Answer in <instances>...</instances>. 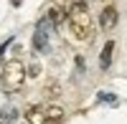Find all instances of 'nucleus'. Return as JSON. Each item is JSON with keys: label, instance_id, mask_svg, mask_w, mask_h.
Segmentation results:
<instances>
[{"label": "nucleus", "instance_id": "f257e3e1", "mask_svg": "<svg viewBox=\"0 0 127 124\" xmlns=\"http://www.w3.org/2000/svg\"><path fill=\"white\" fill-rule=\"evenodd\" d=\"M66 20H69V30L71 38L79 43H92L94 41V23L87 8V0H74L66 10Z\"/></svg>", "mask_w": 127, "mask_h": 124}, {"label": "nucleus", "instance_id": "f03ea898", "mask_svg": "<svg viewBox=\"0 0 127 124\" xmlns=\"http://www.w3.org/2000/svg\"><path fill=\"white\" fill-rule=\"evenodd\" d=\"M23 84H26V66H23V61H18V58L5 61L3 74H0V86H3L8 94H15V91L23 89Z\"/></svg>", "mask_w": 127, "mask_h": 124}, {"label": "nucleus", "instance_id": "7ed1b4c3", "mask_svg": "<svg viewBox=\"0 0 127 124\" xmlns=\"http://www.w3.org/2000/svg\"><path fill=\"white\" fill-rule=\"evenodd\" d=\"M117 20H120V13H117V8H114V5H104V8H102V15H99V25H102V30H104V33L114 30Z\"/></svg>", "mask_w": 127, "mask_h": 124}, {"label": "nucleus", "instance_id": "20e7f679", "mask_svg": "<svg viewBox=\"0 0 127 124\" xmlns=\"http://www.w3.org/2000/svg\"><path fill=\"white\" fill-rule=\"evenodd\" d=\"M48 28H51V23L46 20V15L38 20V25H36V33H33V48L36 51H43L46 48V43H48Z\"/></svg>", "mask_w": 127, "mask_h": 124}, {"label": "nucleus", "instance_id": "39448f33", "mask_svg": "<svg viewBox=\"0 0 127 124\" xmlns=\"http://www.w3.org/2000/svg\"><path fill=\"white\" fill-rule=\"evenodd\" d=\"M43 124H64V109L61 106H46L43 109Z\"/></svg>", "mask_w": 127, "mask_h": 124}, {"label": "nucleus", "instance_id": "423d86ee", "mask_svg": "<svg viewBox=\"0 0 127 124\" xmlns=\"http://www.w3.org/2000/svg\"><path fill=\"white\" fill-rule=\"evenodd\" d=\"M64 18H66V10L59 8V5H51V8H48V13H46V20H48L54 28L64 25Z\"/></svg>", "mask_w": 127, "mask_h": 124}, {"label": "nucleus", "instance_id": "0eeeda50", "mask_svg": "<svg viewBox=\"0 0 127 124\" xmlns=\"http://www.w3.org/2000/svg\"><path fill=\"white\" fill-rule=\"evenodd\" d=\"M112 53H114V41H107L102 48V53H99V68L102 71H107L112 66Z\"/></svg>", "mask_w": 127, "mask_h": 124}, {"label": "nucleus", "instance_id": "6e6552de", "mask_svg": "<svg viewBox=\"0 0 127 124\" xmlns=\"http://www.w3.org/2000/svg\"><path fill=\"white\" fill-rule=\"evenodd\" d=\"M26 122L28 124H43V106H31L26 111Z\"/></svg>", "mask_w": 127, "mask_h": 124}, {"label": "nucleus", "instance_id": "1a4fd4ad", "mask_svg": "<svg viewBox=\"0 0 127 124\" xmlns=\"http://www.w3.org/2000/svg\"><path fill=\"white\" fill-rule=\"evenodd\" d=\"M61 94V84H59V81H48V84L43 86V96L46 99H56Z\"/></svg>", "mask_w": 127, "mask_h": 124}, {"label": "nucleus", "instance_id": "9d476101", "mask_svg": "<svg viewBox=\"0 0 127 124\" xmlns=\"http://www.w3.org/2000/svg\"><path fill=\"white\" fill-rule=\"evenodd\" d=\"M38 71H41V66H38V63H33V66L26 71V74H28V76H38Z\"/></svg>", "mask_w": 127, "mask_h": 124}, {"label": "nucleus", "instance_id": "9b49d317", "mask_svg": "<svg viewBox=\"0 0 127 124\" xmlns=\"http://www.w3.org/2000/svg\"><path fill=\"white\" fill-rule=\"evenodd\" d=\"M10 3H13V5H15V8H18V5H20V3H23V0H10Z\"/></svg>", "mask_w": 127, "mask_h": 124}]
</instances>
